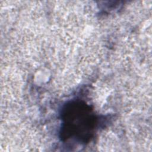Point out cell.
Here are the masks:
<instances>
[{"label":"cell","mask_w":152,"mask_h":152,"mask_svg":"<svg viewBox=\"0 0 152 152\" xmlns=\"http://www.w3.org/2000/svg\"><path fill=\"white\" fill-rule=\"evenodd\" d=\"M61 138L86 143L93 137L97 126V116L90 106L83 102L67 103L62 110Z\"/></svg>","instance_id":"1"}]
</instances>
